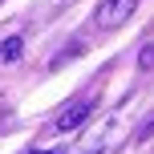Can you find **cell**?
Here are the masks:
<instances>
[{
    "label": "cell",
    "instance_id": "1",
    "mask_svg": "<svg viewBox=\"0 0 154 154\" xmlns=\"http://www.w3.org/2000/svg\"><path fill=\"white\" fill-rule=\"evenodd\" d=\"M134 8H138V0H101L97 12H93V24L97 29H122L134 16Z\"/></svg>",
    "mask_w": 154,
    "mask_h": 154
},
{
    "label": "cell",
    "instance_id": "2",
    "mask_svg": "<svg viewBox=\"0 0 154 154\" xmlns=\"http://www.w3.org/2000/svg\"><path fill=\"white\" fill-rule=\"evenodd\" d=\"M93 106H97V97H77V101H69V106L57 114L53 130H57V134H69V130H77V126H81L85 118L93 114Z\"/></svg>",
    "mask_w": 154,
    "mask_h": 154
},
{
    "label": "cell",
    "instance_id": "3",
    "mask_svg": "<svg viewBox=\"0 0 154 154\" xmlns=\"http://www.w3.org/2000/svg\"><path fill=\"white\" fill-rule=\"evenodd\" d=\"M20 53H24V41H20V37H8V41H0V61H4V65H12Z\"/></svg>",
    "mask_w": 154,
    "mask_h": 154
},
{
    "label": "cell",
    "instance_id": "4",
    "mask_svg": "<svg viewBox=\"0 0 154 154\" xmlns=\"http://www.w3.org/2000/svg\"><path fill=\"white\" fill-rule=\"evenodd\" d=\"M138 65H142V69H154V45H146L138 53Z\"/></svg>",
    "mask_w": 154,
    "mask_h": 154
},
{
    "label": "cell",
    "instance_id": "5",
    "mask_svg": "<svg viewBox=\"0 0 154 154\" xmlns=\"http://www.w3.org/2000/svg\"><path fill=\"white\" fill-rule=\"evenodd\" d=\"M150 130H154V118H150V122H146V126H142V138H146V134H150Z\"/></svg>",
    "mask_w": 154,
    "mask_h": 154
},
{
    "label": "cell",
    "instance_id": "6",
    "mask_svg": "<svg viewBox=\"0 0 154 154\" xmlns=\"http://www.w3.org/2000/svg\"><path fill=\"white\" fill-rule=\"evenodd\" d=\"M32 154H61V150H32Z\"/></svg>",
    "mask_w": 154,
    "mask_h": 154
}]
</instances>
